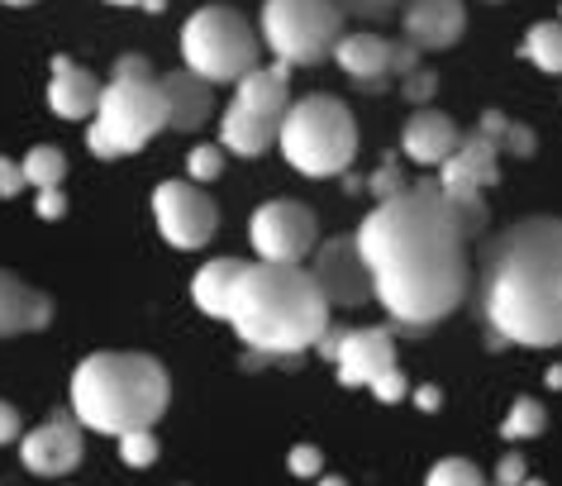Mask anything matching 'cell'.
Returning a JSON list of instances; mask_svg holds the SVG:
<instances>
[{"label":"cell","mask_w":562,"mask_h":486,"mask_svg":"<svg viewBox=\"0 0 562 486\" xmlns=\"http://www.w3.org/2000/svg\"><path fill=\"white\" fill-rule=\"evenodd\" d=\"M548 429V410H543V400H533V396H519L515 406H510V415L501 420V434L510 439V443H519V439H539Z\"/></svg>","instance_id":"484cf974"},{"label":"cell","mask_w":562,"mask_h":486,"mask_svg":"<svg viewBox=\"0 0 562 486\" xmlns=\"http://www.w3.org/2000/svg\"><path fill=\"white\" fill-rule=\"evenodd\" d=\"M505 124H510V120H505V115H501V110H486V115H482V120H476V134H486V138H496V144H501Z\"/></svg>","instance_id":"60d3db41"},{"label":"cell","mask_w":562,"mask_h":486,"mask_svg":"<svg viewBox=\"0 0 562 486\" xmlns=\"http://www.w3.org/2000/svg\"><path fill=\"white\" fill-rule=\"evenodd\" d=\"M20 162H24V182L38 187V191H44V187H58L63 177H67V152L53 148V144H34Z\"/></svg>","instance_id":"d4e9b609"},{"label":"cell","mask_w":562,"mask_h":486,"mask_svg":"<svg viewBox=\"0 0 562 486\" xmlns=\"http://www.w3.org/2000/svg\"><path fill=\"white\" fill-rule=\"evenodd\" d=\"M115 77H153V63L144 58V53H124V58L115 63Z\"/></svg>","instance_id":"f35d334b"},{"label":"cell","mask_w":562,"mask_h":486,"mask_svg":"<svg viewBox=\"0 0 562 486\" xmlns=\"http://www.w3.org/2000/svg\"><path fill=\"white\" fill-rule=\"evenodd\" d=\"M167 129V95L158 77H110L101 105L91 115L87 148L101 162L148 148Z\"/></svg>","instance_id":"8992f818"},{"label":"cell","mask_w":562,"mask_h":486,"mask_svg":"<svg viewBox=\"0 0 562 486\" xmlns=\"http://www.w3.org/2000/svg\"><path fill=\"white\" fill-rule=\"evenodd\" d=\"M529 477V472H525V453H505L501 457V467H496V486H519V482H525Z\"/></svg>","instance_id":"8d00e7d4"},{"label":"cell","mask_w":562,"mask_h":486,"mask_svg":"<svg viewBox=\"0 0 562 486\" xmlns=\"http://www.w3.org/2000/svg\"><path fill=\"white\" fill-rule=\"evenodd\" d=\"M405 392H411V382H405V372H401V368H391V372H382V377L372 382V396H376V400H386V406L405 400Z\"/></svg>","instance_id":"836d02e7"},{"label":"cell","mask_w":562,"mask_h":486,"mask_svg":"<svg viewBox=\"0 0 562 486\" xmlns=\"http://www.w3.org/2000/svg\"><path fill=\"white\" fill-rule=\"evenodd\" d=\"M187 172L195 177V182H215V177L224 172V144H201V148H191Z\"/></svg>","instance_id":"f1b7e54d"},{"label":"cell","mask_w":562,"mask_h":486,"mask_svg":"<svg viewBox=\"0 0 562 486\" xmlns=\"http://www.w3.org/2000/svg\"><path fill=\"white\" fill-rule=\"evenodd\" d=\"M344 38L339 0H262V44L286 67H315L334 58Z\"/></svg>","instance_id":"9c48e42d"},{"label":"cell","mask_w":562,"mask_h":486,"mask_svg":"<svg viewBox=\"0 0 562 486\" xmlns=\"http://www.w3.org/2000/svg\"><path fill=\"white\" fill-rule=\"evenodd\" d=\"M286 463H291V472H296V477H319V467H325V453H319L315 443H296Z\"/></svg>","instance_id":"e575fe53"},{"label":"cell","mask_w":562,"mask_h":486,"mask_svg":"<svg viewBox=\"0 0 562 486\" xmlns=\"http://www.w3.org/2000/svg\"><path fill=\"white\" fill-rule=\"evenodd\" d=\"M63 211H67V205H63V191L58 187L38 191V215H44V219H63Z\"/></svg>","instance_id":"ab89813d"},{"label":"cell","mask_w":562,"mask_h":486,"mask_svg":"<svg viewBox=\"0 0 562 486\" xmlns=\"http://www.w3.org/2000/svg\"><path fill=\"white\" fill-rule=\"evenodd\" d=\"M329 296L301 262H248L229 301L234 335L258 353H305L329 329Z\"/></svg>","instance_id":"3957f363"},{"label":"cell","mask_w":562,"mask_h":486,"mask_svg":"<svg viewBox=\"0 0 562 486\" xmlns=\"http://www.w3.org/2000/svg\"><path fill=\"white\" fill-rule=\"evenodd\" d=\"M462 144L458 124L443 115V110H415L401 129V148L411 162H425V168H439V162L453 158V148Z\"/></svg>","instance_id":"44dd1931"},{"label":"cell","mask_w":562,"mask_h":486,"mask_svg":"<svg viewBox=\"0 0 562 486\" xmlns=\"http://www.w3.org/2000/svg\"><path fill=\"white\" fill-rule=\"evenodd\" d=\"M153 219H158L162 239L181 248V253H195V248H205L215 239V225H220V211L215 201L205 196L195 182L187 177H172V182H162L153 191Z\"/></svg>","instance_id":"8fae6325"},{"label":"cell","mask_w":562,"mask_h":486,"mask_svg":"<svg viewBox=\"0 0 562 486\" xmlns=\"http://www.w3.org/2000/svg\"><path fill=\"white\" fill-rule=\"evenodd\" d=\"M215 81H205L191 67H177V72L162 77V95H167V129H201V124L215 115Z\"/></svg>","instance_id":"ffe728a7"},{"label":"cell","mask_w":562,"mask_h":486,"mask_svg":"<svg viewBox=\"0 0 562 486\" xmlns=\"http://www.w3.org/2000/svg\"><path fill=\"white\" fill-rule=\"evenodd\" d=\"M248 239L262 262H301L319 248V215L305 201H267L248 219Z\"/></svg>","instance_id":"30bf717a"},{"label":"cell","mask_w":562,"mask_h":486,"mask_svg":"<svg viewBox=\"0 0 562 486\" xmlns=\"http://www.w3.org/2000/svg\"><path fill=\"white\" fill-rule=\"evenodd\" d=\"M319 486H348L344 477H319Z\"/></svg>","instance_id":"f6af8a7d"},{"label":"cell","mask_w":562,"mask_h":486,"mask_svg":"<svg viewBox=\"0 0 562 486\" xmlns=\"http://www.w3.org/2000/svg\"><path fill=\"white\" fill-rule=\"evenodd\" d=\"M81 425L77 415H48L38 429L20 439V463L34 472V477H67L77 463H81Z\"/></svg>","instance_id":"5bb4252c"},{"label":"cell","mask_w":562,"mask_h":486,"mask_svg":"<svg viewBox=\"0 0 562 486\" xmlns=\"http://www.w3.org/2000/svg\"><path fill=\"white\" fill-rule=\"evenodd\" d=\"M425 486H486V477L472 457H439V463L429 467Z\"/></svg>","instance_id":"4316f807"},{"label":"cell","mask_w":562,"mask_h":486,"mask_svg":"<svg viewBox=\"0 0 562 486\" xmlns=\"http://www.w3.org/2000/svg\"><path fill=\"white\" fill-rule=\"evenodd\" d=\"M24 187H30V182H24V162L0 158V201H15Z\"/></svg>","instance_id":"d590c367"},{"label":"cell","mask_w":562,"mask_h":486,"mask_svg":"<svg viewBox=\"0 0 562 486\" xmlns=\"http://www.w3.org/2000/svg\"><path fill=\"white\" fill-rule=\"evenodd\" d=\"M344 15H358V20H386V15H401L405 0H339Z\"/></svg>","instance_id":"1f68e13d"},{"label":"cell","mask_w":562,"mask_h":486,"mask_svg":"<svg viewBox=\"0 0 562 486\" xmlns=\"http://www.w3.org/2000/svg\"><path fill=\"white\" fill-rule=\"evenodd\" d=\"M491 5H501V0H491Z\"/></svg>","instance_id":"c3c4849f"},{"label":"cell","mask_w":562,"mask_h":486,"mask_svg":"<svg viewBox=\"0 0 562 486\" xmlns=\"http://www.w3.org/2000/svg\"><path fill=\"white\" fill-rule=\"evenodd\" d=\"M362 258L372 268L376 301L405 329H429L468 301L472 262L439 182H411L376 201L358 225Z\"/></svg>","instance_id":"6da1fadb"},{"label":"cell","mask_w":562,"mask_h":486,"mask_svg":"<svg viewBox=\"0 0 562 486\" xmlns=\"http://www.w3.org/2000/svg\"><path fill=\"white\" fill-rule=\"evenodd\" d=\"M277 144H281V158H286L301 177L325 182V177H339V172L353 168L358 120L339 95H325V91L301 95V101H291L286 120H281Z\"/></svg>","instance_id":"5b68a950"},{"label":"cell","mask_w":562,"mask_h":486,"mask_svg":"<svg viewBox=\"0 0 562 486\" xmlns=\"http://www.w3.org/2000/svg\"><path fill=\"white\" fill-rule=\"evenodd\" d=\"M311 272H315L319 291L329 296V305H344V310H353V305H368L376 296L372 268H368V258H362L358 234H344V239H325V244H319Z\"/></svg>","instance_id":"4fadbf2b"},{"label":"cell","mask_w":562,"mask_h":486,"mask_svg":"<svg viewBox=\"0 0 562 486\" xmlns=\"http://www.w3.org/2000/svg\"><path fill=\"white\" fill-rule=\"evenodd\" d=\"M181 58L205 81L229 87L258 67V30L234 5H201L181 24Z\"/></svg>","instance_id":"ba28073f"},{"label":"cell","mask_w":562,"mask_h":486,"mask_svg":"<svg viewBox=\"0 0 562 486\" xmlns=\"http://www.w3.org/2000/svg\"><path fill=\"white\" fill-rule=\"evenodd\" d=\"M519 486H548V482H539V477H525V482H519Z\"/></svg>","instance_id":"7dc6e473"},{"label":"cell","mask_w":562,"mask_h":486,"mask_svg":"<svg viewBox=\"0 0 562 486\" xmlns=\"http://www.w3.org/2000/svg\"><path fill=\"white\" fill-rule=\"evenodd\" d=\"M539 148V138H533L529 124H505V134H501V152H510V158H529V152Z\"/></svg>","instance_id":"d6a6232c"},{"label":"cell","mask_w":562,"mask_h":486,"mask_svg":"<svg viewBox=\"0 0 562 486\" xmlns=\"http://www.w3.org/2000/svg\"><path fill=\"white\" fill-rule=\"evenodd\" d=\"M405 187H411V182H405V172H401V162H396V158H386L382 168L372 172V196H376V201L396 196V191H405Z\"/></svg>","instance_id":"4dcf8cb0"},{"label":"cell","mask_w":562,"mask_h":486,"mask_svg":"<svg viewBox=\"0 0 562 486\" xmlns=\"http://www.w3.org/2000/svg\"><path fill=\"white\" fill-rule=\"evenodd\" d=\"M5 5H15V10H24V5H38V0H5Z\"/></svg>","instance_id":"bcb514c9"},{"label":"cell","mask_w":562,"mask_h":486,"mask_svg":"<svg viewBox=\"0 0 562 486\" xmlns=\"http://www.w3.org/2000/svg\"><path fill=\"white\" fill-rule=\"evenodd\" d=\"M434 91H439V77H434L429 67H415V72H405V77H401V95H405L411 105H425Z\"/></svg>","instance_id":"f546056e"},{"label":"cell","mask_w":562,"mask_h":486,"mask_svg":"<svg viewBox=\"0 0 562 486\" xmlns=\"http://www.w3.org/2000/svg\"><path fill=\"white\" fill-rule=\"evenodd\" d=\"M101 77L91 67L72 63L67 53L53 58V81H48V105L58 120H91L95 105H101Z\"/></svg>","instance_id":"e0dca14e"},{"label":"cell","mask_w":562,"mask_h":486,"mask_svg":"<svg viewBox=\"0 0 562 486\" xmlns=\"http://www.w3.org/2000/svg\"><path fill=\"white\" fill-rule=\"evenodd\" d=\"M558 10H562V5H558ZM558 20H562V15H558Z\"/></svg>","instance_id":"681fc988"},{"label":"cell","mask_w":562,"mask_h":486,"mask_svg":"<svg viewBox=\"0 0 562 486\" xmlns=\"http://www.w3.org/2000/svg\"><path fill=\"white\" fill-rule=\"evenodd\" d=\"M315 349L339 368L344 386H372L382 372L396 368V339H391V329H325V339Z\"/></svg>","instance_id":"7c38bea8"},{"label":"cell","mask_w":562,"mask_h":486,"mask_svg":"<svg viewBox=\"0 0 562 486\" xmlns=\"http://www.w3.org/2000/svg\"><path fill=\"white\" fill-rule=\"evenodd\" d=\"M48 319H53V296H44L30 282H20L15 272L0 268V339L48 329Z\"/></svg>","instance_id":"d6986e66"},{"label":"cell","mask_w":562,"mask_h":486,"mask_svg":"<svg viewBox=\"0 0 562 486\" xmlns=\"http://www.w3.org/2000/svg\"><path fill=\"white\" fill-rule=\"evenodd\" d=\"M120 457H124V467H153L158 463V434H153V429L120 434Z\"/></svg>","instance_id":"83f0119b"},{"label":"cell","mask_w":562,"mask_h":486,"mask_svg":"<svg viewBox=\"0 0 562 486\" xmlns=\"http://www.w3.org/2000/svg\"><path fill=\"white\" fill-rule=\"evenodd\" d=\"M415 400H419V406H425V410H439V386H419Z\"/></svg>","instance_id":"b9f144b4"},{"label":"cell","mask_w":562,"mask_h":486,"mask_svg":"<svg viewBox=\"0 0 562 486\" xmlns=\"http://www.w3.org/2000/svg\"><path fill=\"white\" fill-rule=\"evenodd\" d=\"M248 262L244 258H210L191 282V301L201 305L210 319H229V301H234V286L244 276Z\"/></svg>","instance_id":"7402d4cb"},{"label":"cell","mask_w":562,"mask_h":486,"mask_svg":"<svg viewBox=\"0 0 562 486\" xmlns=\"http://www.w3.org/2000/svg\"><path fill=\"white\" fill-rule=\"evenodd\" d=\"M501 182V144L486 134H468L453 148V158L439 162V187H472L486 191Z\"/></svg>","instance_id":"ac0fdd59"},{"label":"cell","mask_w":562,"mask_h":486,"mask_svg":"<svg viewBox=\"0 0 562 486\" xmlns=\"http://www.w3.org/2000/svg\"><path fill=\"white\" fill-rule=\"evenodd\" d=\"M439 191H443L448 211H453V219H458L462 239H482L486 225H491V205L482 201V191H472V187H439Z\"/></svg>","instance_id":"cb8c5ba5"},{"label":"cell","mask_w":562,"mask_h":486,"mask_svg":"<svg viewBox=\"0 0 562 486\" xmlns=\"http://www.w3.org/2000/svg\"><path fill=\"white\" fill-rule=\"evenodd\" d=\"M334 58H339V67L362 91H382L386 77H396V38H382L372 30L344 34L339 44H334Z\"/></svg>","instance_id":"2e32d148"},{"label":"cell","mask_w":562,"mask_h":486,"mask_svg":"<svg viewBox=\"0 0 562 486\" xmlns=\"http://www.w3.org/2000/svg\"><path fill=\"white\" fill-rule=\"evenodd\" d=\"M519 58H529L539 72L562 77V20H539L529 24L525 44H519Z\"/></svg>","instance_id":"603a6c76"},{"label":"cell","mask_w":562,"mask_h":486,"mask_svg":"<svg viewBox=\"0 0 562 486\" xmlns=\"http://www.w3.org/2000/svg\"><path fill=\"white\" fill-rule=\"evenodd\" d=\"M548 386H562V363H558V368H548Z\"/></svg>","instance_id":"ee69618b"},{"label":"cell","mask_w":562,"mask_h":486,"mask_svg":"<svg viewBox=\"0 0 562 486\" xmlns=\"http://www.w3.org/2000/svg\"><path fill=\"white\" fill-rule=\"evenodd\" d=\"M401 30L415 48H425V53L453 48L458 38L468 34V5H462V0H405Z\"/></svg>","instance_id":"9a60e30c"},{"label":"cell","mask_w":562,"mask_h":486,"mask_svg":"<svg viewBox=\"0 0 562 486\" xmlns=\"http://www.w3.org/2000/svg\"><path fill=\"white\" fill-rule=\"evenodd\" d=\"M291 110V67H252L248 77L234 81V105L220 120V144L238 158H258L277 144L281 120Z\"/></svg>","instance_id":"52a82bcc"},{"label":"cell","mask_w":562,"mask_h":486,"mask_svg":"<svg viewBox=\"0 0 562 486\" xmlns=\"http://www.w3.org/2000/svg\"><path fill=\"white\" fill-rule=\"evenodd\" d=\"M20 429H24L20 410L10 406V400H0V443H15V439H20Z\"/></svg>","instance_id":"74e56055"},{"label":"cell","mask_w":562,"mask_h":486,"mask_svg":"<svg viewBox=\"0 0 562 486\" xmlns=\"http://www.w3.org/2000/svg\"><path fill=\"white\" fill-rule=\"evenodd\" d=\"M482 315L505 343H562V219H515L482 253Z\"/></svg>","instance_id":"7a4b0ae2"},{"label":"cell","mask_w":562,"mask_h":486,"mask_svg":"<svg viewBox=\"0 0 562 486\" xmlns=\"http://www.w3.org/2000/svg\"><path fill=\"white\" fill-rule=\"evenodd\" d=\"M172 400V377L153 353H87L72 372V415L95 434L153 429Z\"/></svg>","instance_id":"277c9868"},{"label":"cell","mask_w":562,"mask_h":486,"mask_svg":"<svg viewBox=\"0 0 562 486\" xmlns=\"http://www.w3.org/2000/svg\"><path fill=\"white\" fill-rule=\"evenodd\" d=\"M110 5H148L153 15H158V10H162V0H110Z\"/></svg>","instance_id":"7bdbcfd3"}]
</instances>
